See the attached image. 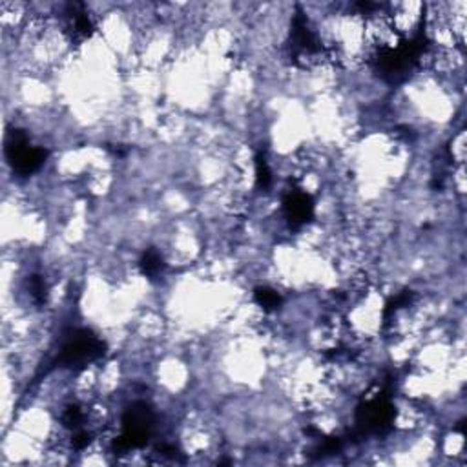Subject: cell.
I'll return each instance as SVG.
<instances>
[{
	"mask_svg": "<svg viewBox=\"0 0 467 467\" xmlns=\"http://www.w3.org/2000/svg\"><path fill=\"white\" fill-rule=\"evenodd\" d=\"M104 348H106V345L102 340H99L97 336L88 331H79L62 347L59 363L64 367H72V369H81L92 361L99 360L104 354Z\"/></svg>",
	"mask_w": 467,
	"mask_h": 467,
	"instance_id": "1",
	"label": "cell"
},
{
	"mask_svg": "<svg viewBox=\"0 0 467 467\" xmlns=\"http://www.w3.org/2000/svg\"><path fill=\"white\" fill-rule=\"evenodd\" d=\"M6 153H8V159L11 161L13 168L21 175L33 174L37 168H40V165H43L48 155L46 150L30 146L28 137L22 132H18V130H15L9 136Z\"/></svg>",
	"mask_w": 467,
	"mask_h": 467,
	"instance_id": "2",
	"label": "cell"
},
{
	"mask_svg": "<svg viewBox=\"0 0 467 467\" xmlns=\"http://www.w3.org/2000/svg\"><path fill=\"white\" fill-rule=\"evenodd\" d=\"M153 414L150 407L143 402H137L126 409L123 417V436L132 447H141L148 442L152 433Z\"/></svg>",
	"mask_w": 467,
	"mask_h": 467,
	"instance_id": "3",
	"label": "cell"
},
{
	"mask_svg": "<svg viewBox=\"0 0 467 467\" xmlns=\"http://www.w3.org/2000/svg\"><path fill=\"white\" fill-rule=\"evenodd\" d=\"M392 420V409L387 398L378 396L360 409V424L366 431H385Z\"/></svg>",
	"mask_w": 467,
	"mask_h": 467,
	"instance_id": "4",
	"label": "cell"
},
{
	"mask_svg": "<svg viewBox=\"0 0 467 467\" xmlns=\"http://www.w3.org/2000/svg\"><path fill=\"white\" fill-rule=\"evenodd\" d=\"M283 209L287 217L294 225H302L307 223L309 219H312V214H314V203H312V197L305 192H290L289 196L285 197L283 201Z\"/></svg>",
	"mask_w": 467,
	"mask_h": 467,
	"instance_id": "5",
	"label": "cell"
},
{
	"mask_svg": "<svg viewBox=\"0 0 467 467\" xmlns=\"http://www.w3.org/2000/svg\"><path fill=\"white\" fill-rule=\"evenodd\" d=\"M163 268H165L163 259L155 251H148L145 256H143V259H141V270H143L145 276L148 278L159 276L163 272Z\"/></svg>",
	"mask_w": 467,
	"mask_h": 467,
	"instance_id": "6",
	"label": "cell"
},
{
	"mask_svg": "<svg viewBox=\"0 0 467 467\" xmlns=\"http://www.w3.org/2000/svg\"><path fill=\"white\" fill-rule=\"evenodd\" d=\"M256 302L259 307H263L265 310H276L281 303V297L276 290L272 289H258L254 294Z\"/></svg>",
	"mask_w": 467,
	"mask_h": 467,
	"instance_id": "7",
	"label": "cell"
},
{
	"mask_svg": "<svg viewBox=\"0 0 467 467\" xmlns=\"http://www.w3.org/2000/svg\"><path fill=\"white\" fill-rule=\"evenodd\" d=\"M256 177H258V185L261 188H268L272 183V175L268 170L267 159H265L263 153H259L258 159H256Z\"/></svg>",
	"mask_w": 467,
	"mask_h": 467,
	"instance_id": "8",
	"label": "cell"
},
{
	"mask_svg": "<svg viewBox=\"0 0 467 467\" xmlns=\"http://www.w3.org/2000/svg\"><path fill=\"white\" fill-rule=\"evenodd\" d=\"M82 420H84V414L79 407H68L62 414V424L70 429H81Z\"/></svg>",
	"mask_w": 467,
	"mask_h": 467,
	"instance_id": "9",
	"label": "cell"
},
{
	"mask_svg": "<svg viewBox=\"0 0 467 467\" xmlns=\"http://www.w3.org/2000/svg\"><path fill=\"white\" fill-rule=\"evenodd\" d=\"M30 289H31V296L35 297V302H37V303L46 302V285H44L43 278H40V276L31 278Z\"/></svg>",
	"mask_w": 467,
	"mask_h": 467,
	"instance_id": "10",
	"label": "cell"
}]
</instances>
